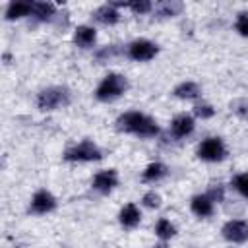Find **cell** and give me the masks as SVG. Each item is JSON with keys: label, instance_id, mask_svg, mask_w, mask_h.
I'll list each match as a JSON object with an SVG mask.
<instances>
[{"label": "cell", "instance_id": "9a60e30c", "mask_svg": "<svg viewBox=\"0 0 248 248\" xmlns=\"http://www.w3.org/2000/svg\"><path fill=\"white\" fill-rule=\"evenodd\" d=\"M172 93H174V97H178V99L194 101V99H198V97L202 95V89H200V85L194 83V81H182V83H178V85L174 87Z\"/></svg>", "mask_w": 248, "mask_h": 248}, {"label": "cell", "instance_id": "277c9868", "mask_svg": "<svg viewBox=\"0 0 248 248\" xmlns=\"http://www.w3.org/2000/svg\"><path fill=\"white\" fill-rule=\"evenodd\" d=\"M103 157V151L89 140H83L81 143L66 149L64 159L70 163H91V161H99Z\"/></svg>", "mask_w": 248, "mask_h": 248}, {"label": "cell", "instance_id": "cb8c5ba5", "mask_svg": "<svg viewBox=\"0 0 248 248\" xmlns=\"http://www.w3.org/2000/svg\"><path fill=\"white\" fill-rule=\"evenodd\" d=\"M229 107H231V110H232L236 116H246V114H248V99H244V97L231 101Z\"/></svg>", "mask_w": 248, "mask_h": 248}, {"label": "cell", "instance_id": "ffe728a7", "mask_svg": "<svg viewBox=\"0 0 248 248\" xmlns=\"http://www.w3.org/2000/svg\"><path fill=\"white\" fill-rule=\"evenodd\" d=\"M155 234L161 240H169V238H172L176 234V229H174V225L169 219H159L157 225H155Z\"/></svg>", "mask_w": 248, "mask_h": 248}, {"label": "cell", "instance_id": "5bb4252c", "mask_svg": "<svg viewBox=\"0 0 248 248\" xmlns=\"http://www.w3.org/2000/svg\"><path fill=\"white\" fill-rule=\"evenodd\" d=\"M95 19L101 21V23H105V25H114L120 19L118 8H114L112 2L110 4H103V6H99L95 10Z\"/></svg>", "mask_w": 248, "mask_h": 248}, {"label": "cell", "instance_id": "ac0fdd59", "mask_svg": "<svg viewBox=\"0 0 248 248\" xmlns=\"http://www.w3.org/2000/svg\"><path fill=\"white\" fill-rule=\"evenodd\" d=\"M184 4L182 2H176V0H165V2H159L155 6V14L157 17H174L182 12Z\"/></svg>", "mask_w": 248, "mask_h": 248}, {"label": "cell", "instance_id": "8992f818", "mask_svg": "<svg viewBox=\"0 0 248 248\" xmlns=\"http://www.w3.org/2000/svg\"><path fill=\"white\" fill-rule=\"evenodd\" d=\"M157 52H159L157 45L147 39H136L134 43L128 45V56L136 62H147V60L155 58Z\"/></svg>", "mask_w": 248, "mask_h": 248}, {"label": "cell", "instance_id": "7a4b0ae2", "mask_svg": "<svg viewBox=\"0 0 248 248\" xmlns=\"http://www.w3.org/2000/svg\"><path fill=\"white\" fill-rule=\"evenodd\" d=\"M128 89V79L120 74H107L103 78V81L97 85L95 89V97L103 103H110L114 99H118L124 91Z\"/></svg>", "mask_w": 248, "mask_h": 248}, {"label": "cell", "instance_id": "d6986e66", "mask_svg": "<svg viewBox=\"0 0 248 248\" xmlns=\"http://www.w3.org/2000/svg\"><path fill=\"white\" fill-rule=\"evenodd\" d=\"M56 12V6L52 2H35L33 4V16L39 19V21H48L52 19Z\"/></svg>", "mask_w": 248, "mask_h": 248}, {"label": "cell", "instance_id": "d4e9b609", "mask_svg": "<svg viewBox=\"0 0 248 248\" xmlns=\"http://www.w3.org/2000/svg\"><path fill=\"white\" fill-rule=\"evenodd\" d=\"M234 29L238 31V35L242 37H248V12H240L236 16V23H234Z\"/></svg>", "mask_w": 248, "mask_h": 248}, {"label": "cell", "instance_id": "52a82bcc", "mask_svg": "<svg viewBox=\"0 0 248 248\" xmlns=\"http://www.w3.org/2000/svg\"><path fill=\"white\" fill-rule=\"evenodd\" d=\"M221 234L225 240H229L232 244H242L248 240V223L242 219H231L223 225Z\"/></svg>", "mask_w": 248, "mask_h": 248}, {"label": "cell", "instance_id": "30bf717a", "mask_svg": "<svg viewBox=\"0 0 248 248\" xmlns=\"http://www.w3.org/2000/svg\"><path fill=\"white\" fill-rule=\"evenodd\" d=\"M194 128H196V122H194V118H192L190 114H186V112L174 116L172 122H170V132H172L174 138H186V136H190V134L194 132Z\"/></svg>", "mask_w": 248, "mask_h": 248}, {"label": "cell", "instance_id": "9c48e42d", "mask_svg": "<svg viewBox=\"0 0 248 248\" xmlns=\"http://www.w3.org/2000/svg\"><path fill=\"white\" fill-rule=\"evenodd\" d=\"M118 186V172L114 169H105V170H99L95 176H93V188L101 194H108L112 192L114 188Z\"/></svg>", "mask_w": 248, "mask_h": 248}, {"label": "cell", "instance_id": "4316f807", "mask_svg": "<svg viewBox=\"0 0 248 248\" xmlns=\"http://www.w3.org/2000/svg\"><path fill=\"white\" fill-rule=\"evenodd\" d=\"M205 194H207L213 202H217V203H219V202H223V198H225V188H223L221 184H217V186H211Z\"/></svg>", "mask_w": 248, "mask_h": 248}, {"label": "cell", "instance_id": "2e32d148", "mask_svg": "<svg viewBox=\"0 0 248 248\" xmlns=\"http://www.w3.org/2000/svg\"><path fill=\"white\" fill-rule=\"evenodd\" d=\"M35 2H10L6 8V19H19L33 14Z\"/></svg>", "mask_w": 248, "mask_h": 248}, {"label": "cell", "instance_id": "603a6c76", "mask_svg": "<svg viewBox=\"0 0 248 248\" xmlns=\"http://www.w3.org/2000/svg\"><path fill=\"white\" fill-rule=\"evenodd\" d=\"M141 203H143L145 207H149V209H157V207H161V196H159L155 190H149V192L143 194Z\"/></svg>", "mask_w": 248, "mask_h": 248}, {"label": "cell", "instance_id": "8fae6325", "mask_svg": "<svg viewBox=\"0 0 248 248\" xmlns=\"http://www.w3.org/2000/svg\"><path fill=\"white\" fill-rule=\"evenodd\" d=\"M213 207H215V202L207 194H198L190 202V209L198 217H209L213 213Z\"/></svg>", "mask_w": 248, "mask_h": 248}, {"label": "cell", "instance_id": "e0dca14e", "mask_svg": "<svg viewBox=\"0 0 248 248\" xmlns=\"http://www.w3.org/2000/svg\"><path fill=\"white\" fill-rule=\"evenodd\" d=\"M167 172H169V170H167V165L155 161V163H149V165L145 167V170L141 172V180H143V182H157V180L165 178Z\"/></svg>", "mask_w": 248, "mask_h": 248}, {"label": "cell", "instance_id": "6da1fadb", "mask_svg": "<svg viewBox=\"0 0 248 248\" xmlns=\"http://www.w3.org/2000/svg\"><path fill=\"white\" fill-rule=\"evenodd\" d=\"M116 128L120 132H126V134H134V136H140V138H155L159 134V126L157 122L140 112V110H130V112H124L116 118Z\"/></svg>", "mask_w": 248, "mask_h": 248}, {"label": "cell", "instance_id": "3957f363", "mask_svg": "<svg viewBox=\"0 0 248 248\" xmlns=\"http://www.w3.org/2000/svg\"><path fill=\"white\" fill-rule=\"evenodd\" d=\"M68 103H70V91L60 85L46 87L37 95V107L41 110H56L66 107Z\"/></svg>", "mask_w": 248, "mask_h": 248}, {"label": "cell", "instance_id": "4fadbf2b", "mask_svg": "<svg viewBox=\"0 0 248 248\" xmlns=\"http://www.w3.org/2000/svg\"><path fill=\"white\" fill-rule=\"evenodd\" d=\"M95 39H97V33H95V29L89 27V25H79V27L74 31V43H76L79 48H89V46H93Z\"/></svg>", "mask_w": 248, "mask_h": 248}, {"label": "cell", "instance_id": "7402d4cb", "mask_svg": "<svg viewBox=\"0 0 248 248\" xmlns=\"http://www.w3.org/2000/svg\"><path fill=\"white\" fill-rule=\"evenodd\" d=\"M194 114L198 118H202V120H207V118H213L215 116V108L211 105H207V103H198L194 107Z\"/></svg>", "mask_w": 248, "mask_h": 248}, {"label": "cell", "instance_id": "484cf974", "mask_svg": "<svg viewBox=\"0 0 248 248\" xmlns=\"http://www.w3.org/2000/svg\"><path fill=\"white\" fill-rule=\"evenodd\" d=\"M128 8H130L134 14H147V12L153 8V4L147 2V0H138V2H128Z\"/></svg>", "mask_w": 248, "mask_h": 248}, {"label": "cell", "instance_id": "44dd1931", "mask_svg": "<svg viewBox=\"0 0 248 248\" xmlns=\"http://www.w3.org/2000/svg\"><path fill=\"white\" fill-rule=\"evenodd\" d=\"M232 186H234V190H236L240 196L248 198V172L236 174V176L232 178Z\"/></svg>", "mask_w": 248, "mask_h": 248}, {"label": "cell", "instance_id": "ba28073f", "mask_svg": "<svg viewBox=\"0 0 248 248\" xmlns=\"http://www.w3.org/2000/svg\"><path fill=\"white\" fill-rule=\"evenodd\" d=\"M56 207V198L48 192V190H39L35 192V196L31 198V205L29 211L35 215H45L48 211H52Z\"/></svg>", "mask_w": 248, "mask_h": 248}, {"label": "cell", "instance_id": "5b68a950", "mask_svg": "<svg viewBox=\"0 0 248 248\" xmlns=\"http://www.w3.org/2000/svg\"><path fill=\"white\" fill-rule=\"evenodd\" d=\"M198 157L202 161H207V163H217V161H223L227 157V147L223 143L221 138H205L200 145H198Z\"/></svg>", "mask_w": 248, "mask_h": 248}, {"label": "cell", "instance_id": "7c38bea8", "mask_svg": "<svg viewBox=\"0 0 248 248\" xmlns=\"http://www.w3.org/2000/svg\"><path fill=\"white\" fill-rule=\"evenodd\" d=\"M118 221H120V225L126 227V229L138 227L140 221H141V213H140L138 205H136V203H126V205L120 209V213H118Z\"/></svg>", "mask_w": 248, "mask_h": 248}, {"label": "cell", "instance_id": "83f0119b", "mask_svg": "<svg viewBox=\"0 0 248 248\" xmlns=\"http://www.w3.org/2000/svg\"><path fill=\"white\" fill-rule=\"evenodd\" d=\"M153 248H169V244H167V240H163V242H159V244H155Z\"/></svg>", "mask_w": 248, "mask_h": 248}]
</instances>
